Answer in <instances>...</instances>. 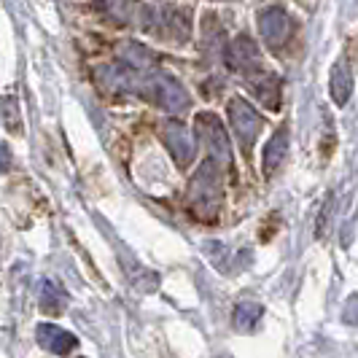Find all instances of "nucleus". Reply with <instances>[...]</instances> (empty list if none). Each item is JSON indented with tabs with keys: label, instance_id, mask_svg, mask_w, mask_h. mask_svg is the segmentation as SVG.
<instances>
[{
	"label": "nucleus",
	"instance_id": "obj_3",
	"mask_svg": "<svg viewBox=\"0 0 358 358\" xmlns=\"http://www.w3.org/2000/svg\"><path fill=\"white\" fill-rule=\"evenodd\" d=\"M6 164H8V151L0 148V170H6Z\"/></svg>",
	"mask_w": 358,
	"mask_h": 358
},
{
	"label": "nucleus",
	"instance_id": "obj_2",
	"mask_svg": "<svg viewBox=\"0 0 358 358\" xmlns=\"http://www.w3.org/2000/svg\"><path fill=\"white\" fill-rule=\"evenodd\" d=\"M0 113H3V122H6V127L17 132V129H19L17 100H14V97H6V100H3V106H0Z\"/></svg>",
	"mask_w": 358,
	"mask_h": 358
},
{
	"label": "nucleus",
	"instance_id": "obj_1",
	"mask_svg": "<svg viewBox=\"0 0 358 358\" xmlns=\"http://www.w3.org/2000/svg\"><path fill=\"white\" fill-rule=\"evenodd\" d=\"M286 154V129H280L272 141H269V148H267V157H264V164H267L269 170L280 162V157Z\"/></svg>",
	"mask_w": 358,
	"mask_h": 358
}]
</instances>
